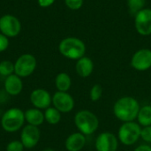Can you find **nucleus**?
Returning a JSON list of instances; mask_svg holds the SVG:
<instances>
[{"label": "nucleus", "instance_id": "nucleus-27", "mask_svg": "<svg viewBox=\"0 0 151 151\" xmlns=\"http://www.w3.org/2000/svg\"><path fill=\"white\" fill-rule=\"evenodd\" d=\"M9 46V40L8 37L0 33V52H3L7 50Z\"/></svg>", "mask_w": 151, "mask_h": 151}, {"label": "nucleus", "instance_id": "nucleus-8", "mask_svg": "<svg viewBox=\"0 0 151 151\" xmlns=\"http://www.w3.org/2000/svg\"><path fill=\"white\" fill-rule=\"evenodd\" d=\"M41 138V132L38 127L27 125L26 126L20 134V142H22L24 148L33 149L35 148Z\"/></svg>", "mask_w": 151, "mask_h": 151}, {"label": "nucleus", "instance_id": "nucleus-11", "mask_svg": "<svg viewBox=\"0 0 151 151\" xmlns=\"http://www.w3.org/2000/svg\"><path fill=\"white\" fill-rule=\"evenodd\" d=\"M52 104L60 112L67 113L73 111L74 107V100L67 92H56L52 96Z\"/></svg>", "mask_w": 151, "mask_h": 151}, {"label": "nucleus", "instance_id": "nucleus-26", "mask_svg": "<svg viewBox=\"0 0 151 151\" xmlns=\"http://www.w3.org/2000/svg\"><path fill=\"white\" fill-rule=\"evenodd\" d=\"M141 138L147 143H151V126L142 128Z\"/></svg>", "mask_w": 151, "mask_h": 151}, {"label": "nucleus", "instance_id": "nucleus-1", "mask_svg": "<svg viewBox=\"0 0 151 151\" xmlns=\"http://www.w3.org/2000/svg\"><path fill=\"white\" fill-rule=\"evenodd\" d=\"M138 101L132 96H123L119 98L113 106L115 117L122 122H130L137 119L140 111Z\"/></svg>", "mask_w": 151, "mask_h": 151}, {"label": "nucleus", "instance_id": "nucleus-4", "mask_svg": "<svg viewBox=\"0 0 151 151\" xmlns=\"http://www.w3.org/2000/svg\"><path fill=\"white\" fill-rule=\"evenodd\" d=\"M25 121V114L22 110L11 108L4 113L1 119V126L5 132L15 133L22 127Z\"/></svg>", "mask_w": 151, "mask_h": 151}, {"label": "nucleus", "instance_id": "nucleus-19", "mask_svg": "<svg viewBox=\"0 0 151 151\" xmlns=\"http://www.w3.org/2000/svg\"><path fill=\"white\" fill-rule=\"evenodd\" d=\"M137 120L140 126H151V105H144L140 108L137 115Z\"/></svg>", "mask_w": 151, "mask_h": 151}, {"label": "nucleus", "instance_id": "nucleus-20", "mask_svg": "<svg viewBox=\"0 0 151 151\" xmlns=\"http://www.w3.org/2000/svg\"><path fill=\"white\" fill-rule=\"evenodd\" d=\"M44 119L50 125H57L61 120V112L55 107H49L44 111Z\"/></svg>", "mask_w": 151, "mask_h": 151}, {"label": "nucleus", "instance_id": "nucleus-16", "mask_svg": "<svg viewBox=\"0 0 151 151\" xmlns=\"http://www.w3.org/2000/svg\"><path fill=\"white\" fill-rule=\"evenodd\" d=\"M75 69L79 76L87 78L90 76L94 71V63L91 58L88 57H82L77 60Z\"/></svg>", "mask_w": 151, "mask_h": 151}, {"label": "nucleus", "instance_id": "nucleus-9", "mask_svg": "<svg viewBox=\"0 0 151 151\" xmlns=\"http://www.w3.org/2000/svg\"><path fill=\"white\" fill-rule=\"evenodd\" d=\"M134 25L140 35L144 36L151 35V9L144 8L135 14Z\"/></svg>", "mask_w": 151, "mask_h": 151}, {"label": "nucleus", "instance_id": "nucleus-24", "mask_svg": "<svg viewBox=\"0 0 151 151\" xmlns=\"http://www.w3.org/2000/svg\"><path fill=\"white\" fill-rule=\"evenodd\" d=\"M24 146L20 141H12L6 146V151H23Z\"/></svg>", "mask_w": 151, "mask_h": 151}, {"label": "nucleus", "instance_id": "nucleus-14", "mask_svg": "<svg viewBox=\"0 0 151 151\" xmlns=\"http://www.w3.org/2000/svg\"><path fill=\"white\" fill-rule=\"evenodd\" d=\"M4 89L10 96H18L23 89V82L21 78L15 73L6 77L4 81Z\"/></svg>", "mask_w": 151, "mask_h": 151}, {"label": "nucleus", "instance_id": "nucleus-25", "mask_svg": "<svg viewBox=\"0 0 151 151\" xmlns=\"http://www.w3.org/2000/svg\"><path fill=\"white\" fill-rule=\"evenodd\" d=\"M65 4L71 10H79L83 4V0H65Z\"/></svg>", "mask_w": 151, "mask_h": 151}, {"label": "nucleus", "instance_id": "nucleus-18", "mask_svg": "<svg viewBox=\"0 0 151 151\" xmlns=\"http://www.w3.org/2000/svg\"><path fill=\"white\" fill-rule=\"evenodd\" d=\"M55 85L58 88V91L67 92L72 85L71 77L66 73H60L55 79Z\"/></svg>", "mask_w": 151, "mask_h": 151}, {"label": "nucleus", "instance_id": "nucleus-21", "mask_svg": "<svg viewBox=\"0 0 151 151\" xmlns=\"http://www.w3.org/2000/svg\"><path fill=\"white\" fill-rule=\"evenodd\" d=\"M14 73V64L10 60H3L0 62V75L8 77Z\"/></svg>", "mask_w": 151, "mask_h": 151}, {"label": "nucleus", "instance_id": "nucleus-12", "mask_svg": "<svg viewBox=\"0 0 151 151\" xmlns=\"http://www.w3.org/2000/svg\"><path fill=\"white\" fill-rule=\"evenodd\" d=\"M131 65L137 71H146L151 67V50L150 49H141L132 57Z\"/></svg>", "mask_w": 151, "mask_h": 151}, {"label": "nucleus", "instance_id": "nucleus-6", "mask_svg": "<svg viewBox=\"0 0 151 151\" xmlns=\"http://www.w3.org/2000/svg\"><path fill=\"white\" fill-rule=\"evenodd\" d=\"M36 58L34 55L26 53L19 56L14 63V73L20 78L30 76L36 68Z\"/></svg>", "mask_w": 151, "mask_h": 151}, {"label": "nucleus", "instance_id": "nucleus-13", "mask_svg": "<svg viewBox=\"0 0 151 151\" xmlns=\"http://www.w3.org/2000/svg\"><path fill=\"white\" fill-rule=\"evenodd\" d=\"M30 101L35 108L46 110L52 104V97L47 90L43 88H36L32 91L30 95Z\"/></svg>", "mask_w": 151, "mask_h": 151}, {"label": "nucleus", "instance_id": "nucleus-28", "mask_svg": "<svg viewBox=\"0 0 151 151\" xmlns=\"http://www.w3.org/2000/svg\"><path fill=\"white\" fill-rule=\"evenodd\" d=\"M54 2H55V0H38V4L41 7L46 8V7H49L51 4H53Z\"/></svg>", "mask_w": 151, "mask_h": 151}, {"label": "nucleus", "instance_id": "nucleus-10", "mask_svg": "<svg viewBox=\"0 0 151 151\" xmlns=\"http://www.w3.org/2000/svg\"><path fill=\"white\" fill-rule=\"evenodd\" d=\"M95 145L96 151H117L119 140L112 133L104 132L96 137Z\"/></svg>", "mask_w": 151, "mask_h": 151}, {"label": "nucleus", "instance_id": "nucleus-15", "mask_svg": "<svg viewBox=\"0 0 151 151\" xmlns=\"http://www.w3.org/2000/svg\"><path fill=\"white\" fill-rule=\"evenodd\" d=\"M86 135L81 133H73L65 140V149L68 151H81L86 144Z\"/></svg>", "mask_w": 151, "mask_h": 151}, {"label": "nucleus", "instance_id": "nucleus-2", "mask_svg": "<svg viewBox=\"0 0 151 151\" xmlns=\"http://www.w3.org/2000/svg\"><path fill=\"white\" fill-rule=\"evenodd\" d=\"M58 50L65 58L78 60L84 57L86 52V45L79 38L66 37L59 42Z\"/></svg>", "mask_w": 151, "mask_h": 151}, {"label": "nucleus", "instance_id": "nucleus-29", "mask_svg": "<svg viewBox=\"0 0 151 151\" xmlns=\"http://www.w3.org/2000/svg\"><path fill=\"white\" fill-rule=\"evenodd\" d=\"M134 151H151V146L148 144L140 145L137 148H135V150Z\"/></svg>", "mask_w": 151, "mask_h": 151}, {"label": "nucleus", "instance_id": "nucleus-17", "mask_svg": "<svg viewBox=\"0 0 151 151\" xmlns=\"http://www.w3.org/2000/svg\"><path fill=\"white\" fill-rule=\"evenodd\" d=\"M24 114H25V120L27 122V125L39 127L45 120L44 113L40 109H36V108L28 109L24 112Z\"/></svg>", "mask_w": 151, "mask_h": 151}, {"label": "nucleus", "instance_id": "nucleus-22", "mask_svg": "<svg viewBox=\"0 0 151 151\" xmlns=\"http://www.w3.org/2000/svg\"><path fill=\"white\" fill-rule=\"evenodd\" d=\"M146 0H127V6L132 14H137L140 11L144 9Z\"/></svg>", "mask_w": 151, "mask_h": 151}, {"label": "nucleus", "instance_id": "nucleus-5", "mask_svg": "<svg viewBox=\"0 0 151 151\" xmlns=\"http://www.w3.org/2000/svg\"><path fill=\"white\" fill-rule=\"evenodd\" d=\"M142 127L138 123L134 121L124 122L118 133V138L119 142L125 146L134 145L141 138Z\"/></svg>", "mask_w": 151, "mask_h": 151}, {"label": "nucleus", "instance_id": "nucleus-7", "mask_svg": "<svg viewBox=\"0 0 151 151\" xmlns=\"http://www.w3.org/2000/svg\"><path fill=\"white\" fill-rule=\"evenodd\" d=\"M20 31L21 23L17 17L12 14H5L0 18V33L6 37H15Z\"/></svg>", "mask_w": 151, "mask_h": 151}, {"label": "nucleus", "instance_id": "nucleus-30", "mask_svg": "<svg viewBox=\"0 0 151 151\" xmlns=\"http://www.w3.org/2000/svg\"><path fill=\"white\" fill-rule=\"evenodd\" d=\"M42 151H55L54 150H52V149H45V150H43Z\"/></svg>", "mask_w": 151, "mask_h": 151}, {"label": "nucleus", "instance_id": "nucleus-23", "mask_svg": "<svg viewBox=\"0 0 151 151\" xmlns=\"http://www.w3.org/2000/svg\"><path fill=\"white\" fill-rule=\"evenodd\" d=\"M103 95V88L100 84H95L90 89V99L92 102H97Z\"/></svg>", "mask_w": 151, "mask_h": 151}, {"label": "nucleus", "instance_id": "nucleus-3", "mask_svg": "<svg viewBox=\"0 0 151 151\" xmlns=\"http://www.w3.org/2000/svg\"><path fill=\"white\" fill-rule=\"evenodd\" d=\"M74 123L80 133L84 135L93 134L99 127V119L96 115L88 110L78 111L74 116Z\"/></svg>", "mask_w": 151, "mask_h": 151}]
</instances>
